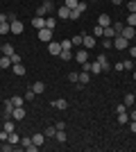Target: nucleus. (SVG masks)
<instances>
[{
  "instance_id": "obj_1",
  "label": "nucleus",
  "mask_w": 136,
  "mask_h": 152,
  "mask_svg": "<svg viewBox=\"0 0 136 152\" xmlns=\"http://www.w3.org/2000/svg\"><path fill=\"white\" fill-rule=\"evenodd\" d=\"M52 9H55V2L52 0H43L39 5V9H36V16H48V14H52Z\"/></svg>"
},
{
  "instance_id": "obj_2",
  "label": "nucleus",
  "mask_w": 136,
  "mask_h": 152,
  "mask_svg": "<svg viewBox=\"0 0 136 152\" xmlns=\"http://www.w3.org/2000/svg\"><path fill=\"white\" fill-rule=\"evenodd\" d=\"M113 48H116V50H127V48H129V39H125L123 34H116V37H113Z\"/></svg>"
},
{
  "instance_id": "obj_3",
  "label": "nucleus",
  "mask_w": 136,
  "mask_h": 152,
  "mask_svg": "<svg viewBox=\"0 0 136 152\" xmlns=\"http://www.w3.org/2000/svg\"><path fill=\"white\" fill-rule=\"evenodd\" d=\"M95 37H93V34H84V39H82V48H86V50H93V48H95Z\"/></svg>"
},
{
  "instance_id": "obj_4",
  "label": "nucleus",
  "mask_w": 136,
  "mask_h": 152,
  "mask_svg": "<svg viewBox=\"0 0 136 152\" xmlns=\"http://www.w3.org/2000/svg\"><path fill=\"white\" fill-rule=\"evenodd\" d=\"M23 30H25V25H23V23H20L18 18L9 20V32H12V34H20Z\"/></svg>"
},
{
  "instance_id": "obj_5",
  "label": "nucleus",
  "mask_w": 136,
  "mask_h": 152,
  "mask_svg": "<svg viewBox=\"0 0 136 152\" xmlns=\"http://www.w3.org/2000/svg\"><path fill=\"white\" fill-rule=\"evenodd\" d=\"M48 52L55 55V57H59V55H61V41H50V43H48Z\"/></svg>"
},
{
  "instance_id": "obj_6",
  "label": "nucleus",
  "mask_w": 136,
  "mask_h": 152,
  "mask_svg": "<svg viewBox=\"0 0 136 152\" xmlns=\"http://www.w3.org/2000/svg\"><path fill=\"white\" fill-rule=\"evenodd\" d=\"M39 39L43 41V43H50V41H52V30H48V27H41V30H39Z\"/></svg>"
},
{
  "instance_id": "obj_7",
  "label": "nucleus",
  "mask_w": 136,
  "mask_h": 152,
  "mask_svg": "<svg viewBox=\"0 0 136 152\" xmlns=\"http://www.w3.org/2000/svg\"><path fill=\"white\" fill-rule=\"evenodd\" d=\"M20 145L25 148L27 152H36V150H39V145H34L32 139H20Z\"/></svg>"
},
{
  "instance_id": "obj_8",
  "label": "nucleus",
  "mask_w": 136,
  "mask_h": 152,
  "mask_svg": "<svg viewBox=\"0 0 136 152\" xmlns=\"http://www.w3.org/2000/svg\"><path fill=\"white\" fill-rule=\"evenodd\" d=\"M120 34H123L125 39H129V41H132V39L136 37V27H132V25H125V27H123V32H120Z\"/></svg>"
},
{
  "instance_id": "obj_9",
  "label": "nucleus",
  "mask_w": 136,
  "mask_h": 152,
  "mask_svg": "<svg viewBox=\"0 0 136 152\" xmlns=\"http://www.w3.org/2000/svg\"><path fill=\"white\" fill-rule=\"evenodd\" d=\"M97 25L100 27H109L111 25V16L109 14H100V16H97Z\"/></svg>"
},
{
  "instance_id": "obj_10",
  "label": "nucleus",
  "mask_w": 136,
  "mask_h": 152,
  "mask_svg": "<svg viewBox=\"0 0 136 152\" xmlns=\"http://www.w3.org/2000/svg\"><path fill=\"white\" fill-rule=\"evenodd\" d=\"M75 59H77L79 64L89 61V50H86V48H82V50H77V52H75Z\"/></svg>"
},
{
  "instance_id": "obj_11",
  "label": "nucleus",
  "mask_w": 136,
  "mask_h": 152,
  "mask_svg": "<svg viewBox=\"0 0 136 152\" xmlns=\"http://www.w3.org/2000/svg\"><path fill=\"white\" fill-rule=\"evenodd\" d=\"M95 61H97V64H100V66L104 68V73L109 70V59H107V55H104V52H102V55H97V57H95Z\"/></svg>"
},
{
  "instance_id": "obj_12",
  "label": "nucleus",
  "mask_w": 136,
  "mask_h": 152,
  "mask_svg": "<svg viewBox=\"0 0 136 152\" xmlns=\"http://www.w3.org/2000/svg\"><path fill=\"white\" fill-rule=\"evenodd\" d=\"M57 16H59V18H64V20H68V18H71V9H68V7H59V9H57Z\"/></svg>"
},
{
  "instance_id": "obj_13",
  "label": "nucleus",
  "mask_w": 136,
  "mask_h": 152,
  "mask_svg": "<svg viewBox=\"0 0 136 152\" xmlns=\"http://www.w3.org/2000/svg\"><path fill=\"white\" fill-rule=\"evenodd\" d=\"M32 27H36V30L45 27V16H36V18H32Z\"/></svg>"
},
{
  "instance_id": "obj_14",
  "label": "nucleus",
  "mask_w": 136,
  "mask_h": 152,
  "mask_svg": "<svg viewBox=\"0 0 136 152\" xmlns=\"http://www.w3.org/2000/svg\"><path fill=\"white\" fill-rule=\"evenodd\" d=\"M52 107H55V109H61V111H66V109H68V102H66L64 98H59V100L52 102Z\"/></svg>"
},
{
  "instance_id": "obj_15",
  "label": "nucleus",
  "mask_w": 136,
  "mask_h": 152,
  "mask_svg": "<svg viewBox=\"0 0 136 152\" xmlns=\"http://www.w3.org/2000/svg\"><path fill=\"white\" fill-rule=\"evenodd\" d=\"M25 118V109L23 107H14V121H23Z\"/></svg>"
},
{
  "instance_id": "obj_16",
  "label": "nucleus",
  "mask_w": 136,
  "mask_h": 152,
  "mask_svg": "<svg viewBox=\"0 0 136 152\" xmlns=\"http://www.w3.org/2000/svg\"><path fill=\"white\" fill-rule=\"evenodd\" d=\"M30 86H32V91H34L36 95H41V93L45 91V84H43V82H34V84H30Z\"/></svg>"
},
{
  "instance_id": "obj_17",
  "label": "nucleus",
  "mask_w": 136,
  "mask_h": 152,
  "mask_svg": "<svg viewBox=\"0 0 136 152\" xmlns=\"http://www.w3.org/2000/svg\"><path fill=\"white\" fill-rule=\"evenodd\" d=\"M125 25L136 27V12H129V14H127V18H125Z\"/></svg>"
},
{
  "instance_id": "obj_18",
  "label": "nucleus",
  "mask_w": 136,
  "mask_h": 152,
  "mask_svg": "<svg viewBox=\"0 0 136 152\" xmlns=\"http://www.w3.org/2000/svg\"><path fill=\"white\" fill-rule=\"evenodd\" d=\"M100 73H104V68L97 61H93V64H91V75H100Z\"/></svg>"
},
{
  "instance_id": "obj_19",
  "label": "nucleus",
  "mask_w": 136,
  "mask_h": 152,
  "mask_svg": "<svg viewBox=\"0 0 136 152\" xmlns=\"http://www.w3.org/2000/svg\"><path fill=\"white\" fill-rule=\"evenodd\" d=\"M2 55H7V57L16 55V52H14V45L12 43H2Z\"/></svg>"
},
{
  "instance_id": "obj_20",
  "label": "nucleus",
  "mask_w": 136,
  "mask_h": 152,
  "mask_svg": "<svg viewBox=\"0 0 136 152\" xmlns=\"http://www.w3.org/2000/svg\"><path fill=\"white\" fill-rule=\"evenodd\" d=\"M43 141H45V134H43V132L32 136V143H34V145H43Z\"/></svg>"
},
{
  "instance_id": "obj_21",
  "label": "nucleus",
  "mask_w": 136,
  "mask_h": 152,
  "mask_svg": "<svg viewBox=\"0 0 136 152\" xmlns=\"http://www.w3.org/2000/svg\"><path fill=\"white\" fill-rule=\"evenodd\" d=\"M89 82H91V73L79 70V84H89Z\"/></svg>"
},
{
  "instance_id": "obj_22",
  "label": "nucleus",
  "mask_w": 136,
  "mask_h": 152,
  "mask_svg": "<svg viewBox=\"0 0 136 152\" xmlns=\"http://www.w3.org/2000/svg\"><path fill=\"white\" fill-rule=\"evenodd\" d=\"M123 102H125V107L129 109L132 104H134V102H136V95H134V93H127V95H125V100H123Z\"/></svg>"
},
{
  "instance_id": "obj_23",
  "label": "nucleus",
  "mask_w": 136,
  "mask_h": 152,
  "mask_svg": "<svg viewBox=\"0 0 136 152\" xmlns=\"http://www.w3.org/2000/svg\"><path fill=\"white\" fill-rule=\"evenodd\" d=\"M118 123H120V125H127V123H129V114H127V111H120V114H118Z\"/></svg>"
},
{
  "instance_id": "obj_24",
  "label": "nucleus",
  "mask_w": 136,
  "mask_h": 152,
  "mask_svg": "<svg viewBox=\"0 0 136 152\" xmlns=\"http://www.w3.org/2000/svg\"><path fill=\"white\" fill-rule=\"evenodd\" d=\"M9 66H12V57L2 55V57H0V68H9Z\"/></svg>"
},
{
  "instance_id": "obj_25",
  "label": "nucleus",
  "mask_w": 136,
  "mask_h": 152,
  "mask_svg": "<svg viewBox=\"0 0 136 152\" xmlns=\"http://www.w3.org/2000/svg\"><path fill=\"white\" fill-rule=\"evenodd\" d=\"M7 141H9V143H14V145H18L20 143V136L16 132H9V136H7Z\"/></svg>"
},
{
  "instance_id": "obj_26",
  "label": "nucleus",
  "mask_w": 136,
  "mask_h": 152,
  "mask_svg": "<svg viewBox=\"0 0 136 152\" xmlns=\"http://www.w3.org/2000/svg\"><path fill=\"white\" fill-rule=\"evenodd\" d=\"M102 37L104 39H113V37H116V30H113V27H104V32H102Z\"/></svg>"
},
{
  "instance_id": "obj_27",
  "label": "nucleus",
  "mask_w": 136,
  "mask_h": 152,
  "mask_svg": "<svg viewBox=\"0 0 136 152\" xmlns=\"http://www.w3.org/2000/svg\"><path fill=\"white\" fill-rule=\"evenodd\" d=\"M43 134H45V139H55V134H57V127H45Z\"/></svg>"
},
{
  "instance_id": "obj_28",
  "label": "nucleus",
  "mask_w": 136,
  "mask_h": 152,
  "mask_svg": "<svg viewBox=\"0 0 136 152\" xmlns=\"http://www.w3.org/2000/svg\"><path fill=\"white\" fill-rule=\"evenodd\" d=\"M23 102H25L23 95H14V98H12V104H14V107H23Z\"/></svg>"
},
{
  "instance_id": "obj_29",
  "label": "nucleus",
  "mask_w": 136,
  "mask_h": 152,
  "mask_svg": "<svg viewBox=\"0 0 136 152\" xmlns=\"http://www.w3.org/2000/svg\"><path fill=\"white\" fill-rule=\"evenodd\" d=\"M71 57H75V52H73V50H61V55H59V59H64V61H68Z\"/></svg>"
},
{
  "instance_id": "obj_30",
  "label": "nucleus",
  "mask_w": 136,
  "mask_h": 152,
  "mask_svg": "<svg viewBox=\"0 0 136 152\" xmlns=\"http://www.w3.org/2000/svg\"><path fill=\"white\" fill-rule=\"evenodd\" d=\"M14 75H25V66L23 64H14Z\"/></svg>"
},
{
  "instance_id": "obj_31",
  "label": "nucleus",
  "mask_w": 136,
  "mask_h": 152,
  "mask_svg": "<svg viewBox=\"0 0 136 152\" xmlns=\"http://www.w3.org/2000/svg\"><path fill=\"white\" fill-rule=\"evenodd\" d=\"M55 139H57L59 143H66V129H57V134H55Z\"/></svg>"
},
{
  "instance_id": "obj_32",
  "label": "nucleus",
  "mask_w": 136,
  "mask_h": 152,
  "mask_svg": "<svg viewBox=\"0 0 136 152\" xmlns=\"http://www.w3.org/2000/svg\"><path fill=\"white\" fill-rule=\"evenodd\" d=\"M45 27H48V30H55V27H57V18H45Z\"/></svg>"
},
{
  "instance_id": "obj_33",
  "label": "nucleus",
  "mask_w": 136,
  "mask_h": 152,
  "mask_svg": "<svg viewBox=\"0 0 136 152\" xmlns=\"http://www.w3.org/2000/svg\"><path fill=\"white\" fill-rule=\"evenodd\" d=\"M0 150H2V152H12V150H14V143H9V141H2Z\"/></svg>"
},
{
  "instance_id": "obj_34",
  "label": "nucleus",
  "mask_w": 136,
  "mask_h": 152,
  "mask_svg": "<svg viewBox=\"0 0 136 152\" xmlns=\"http://www.w3.org/2000/svg\"><path fill=\"white\" fill-rule=\"evenodd\" d=\"M64 5L68 7V9H77V5H79V0H64Z\"/></svg>"
},
{
  "instance_id": "obj_35",
  "label": "nucleus",
  "mask_w": 136,
  "mask_h": 152,
  "mask_svg": "<svg viewBox=\"0 0 136 152\" xmlns=\"http://www.w3.org/2000/svg\"><path fill=\"white\" fill-rule=\"evenodd\" d=\"M61 50H73V41L71 39H64V41H61Z\"/></svg>"
},
{
  "instance_id": "obj_36",
  "label": "nucleus",
  "mask_w": 136,
  "mask_h": 152,
  "mask_svg": "<svg viewBox=\"0 0 136 152\" xmlns=\"http://www.w3.org/2000/svg\"><path fill=\"white\" fill-rule=\"evenodd\" d=\"M111 27L116 30V34H120V32H123V27H125V23H120V20H116V23H111Z\"/></svg>"
},
{
  "instance_id": "obj_37",
  "label": "nucleus",
  "mask_w": 136,
  "mask_h": 152,
  "mask_svg": "<svg viewBox=\"0 0 136 152\" xmlns=\"http://www.w3.org/2000/svg\"><path fill=\"white\" fill-rule=\"evenodd\" d=\"M82 18V12H77V9H71V18L68 20H79Z\"/></svg>"
},
{
  "instance_id": "obj_38",
  "label": "nucleus",
  "mask_w": 136,
  "mask_h": 152,
  "mask_svg": "<svg viewBox=\"0 0 136 152\" xmlns=\"http://www.w3.org/2000/svg\"><path fill=\"white\" fill-rule=\"evenodd\" d=\"M23 98H25V100H34V98H36V93L32 91V86H30V89L25 91V95H23Z\"/></svg>"
},
{
  "instance_id": "obj_39",
  "label": "nucleus",
  "mask_w": 136,
  "mask_h": 152,
  "mask_svg": "<svg viewBox=\"0 0 136 152\" xmlns=\"http://www.w3.org/2000/svg\"><path fill=\"white\" fill-rule=\"evenodd\" d=\"M2 129H7V132H14V121H12V118H9V121H5Z\"/></svg>"
},
{
  "instance_id": "obj_40",
  "label": "nucleus",
  "mask_w": 136,
  "mask_h": 152,
  "mask_svg": "<svg viewBox=\"0 0 136 152\" xmlns=\"http://www.w3.org/2000/svg\"><path fill=\"white\" fill-rule=\"evenodd\" d=\"M123 70H132V66H134V64H132V59H123Z\"/></svg>"
},
{
  "instance_id": "obj_41",
  "label": "nucleus",
  "mask_w": 136,
  "mask_h": 152,
  "mask_svg": "<svg viewBox=\"0 0 136 152\" xmlns=\"http://www.w3.org/2000/svg\"><path fill=\"white\" fill-rule=\"evenodd\" d=\"M102 48H104V50L113 48V39H104V41H102Z\"/></svg>"
},
{
  "instance_id": "obj_42",
  "label": "nucleus",
  "mask_w": 136,
  "mask_h": 152,
  "mask_svg": "<svg viewBox=\"0 0 136 152\" xmlns=\"http://www.w3.org/2000/svg\"><path fill=\"white\" fill-rule=\"evenodd\" d=\"M68 82H79V73H71L68 70Z\"/></svg>"
},
{
  "instance_id": "obj_43",
  "label": "nucleus",
  "mask_w": 136,
  "mask_h": 152,
  "mask_svg": "<svg viewBox=\"0 0 136 152\" xmlns=\"http://www.w3.org/2000/svg\"><path fill=\"white\" fill-rule=\"evenodd\" d=\"M82 39H84V34H77V37H73V45H82Z\"/></svg>"
},
{
  "instance_id": "obj_44",
  "label": "nucleus",
  "mask_w": 136,
  "mask_h": 152,
  "mask_svg": "<svg viewBox=\"0 0 136 152\" xmlns=\"http://www.w3.org/2000/svg\"><path fill=\"white\" fill-rule=\"evenodd\" d=\"M0 34H9V23H0Z\"/></svg>"
},
{
  "instance_id": "obj_45",
  "label": "nucleus",
  "mask_w": 136,
  "mask_h": 152,
  "mask_svg": "<svg viewBox=\"0 0 136 152\" xmlns=\"http://www.w3.org/2000/svg\"><path fill=\"white\" fill-rule=\"evenodd\" d=\"M102 32H104V27L95 25V27H93V37H102Z\"/></svg>"
},
{
  "instance_id": "obj_46",
  "label": "nucleus",
  "mask_w": 136,
  "mask_h": 152,
  "mask_svg": "<svg viewBox=\"0 0 136 152\" xmlns=\"http://www.w3.org/2000/svg\"><path fill=\"white\" fill-rule=\"evenodd\" d=\"M127 12H136V0H129V2H127Z\"/></svg>"
},
{
  "instance_id": "obj_47",
  "label": "nucleus",
  "mask_w": 136,
  "mask_h": 152,
  "mask_svg": "<svg viewBox=\"0 0 136 152\" xmlns=\"http://www.w3.org/2000/svg\"><path fill=\"white\" fill-rule=\"evenodd\" d=\"M7 136H9V132H7V129H0V143L7 141Z\"/></svg>"
},
{
  "instance_id": "obj_48",
  "label": "nucleus",
  "mask_w": 136,
  "mask_h": 152,
  "mask_svg": "<svg viewBox=\"0 0 136 152\" xmlns=\"http://www.w3.org/2000/svg\"><path fill=\"white\" fill-rule=\"evenodd\" d=\"M127 50H129V57H134V59H136V45H134V43H132V45H129V48H127Z\"/></svg>"
},
{
  "instance_id": "obj_49",
  "label": "nucleus",
  "mask_w": 136,
  "mask_h": 152,
  "mask_svg": "<svg viewBox=\"0 0 136 152\" xmlns=\"http://www.w3.org/2000/svg\"><path fill=\"white\" fill-rule=\"evenodd\" d=\"M127 127H129V132L136 134V121H129V123H127Z\"/></svg>"
},
{
  "instance_id": "obj_50",
  "label": "nucleus",
  "mask_w": 136,
  "mask_h": 152,
  "mask_svg": "<svg viewBox=\"0 0 136 152\" xmlns=\"http://www.w3.org/2000/svg\"><path fill=\"white\" fill-rule=\"evenodd\" d=\"M77 12H82V14L86 12V2H82V0H79V5H77Z\"/></svg>"
},
{
  "instance_id": "obj_51",
  "label": "nucleus",
  "mask_w": 136,
  "mask_h": 152,
  "mask_svg": "<svg viewBox=\"0 0 136 152\" xmlns=\"http://www.w3.org/2000/svg\"><path fill=\"white\" fill-rule=\"evenodd\" d=\"M120 111H127V107H125V102H123V104H118V107H116V114H120Z\"/></svg>"
},
{
  "instance_id": "obj_52",
  "label": "nucleus",
  "mask_w": 136,
  "mask_h": 152,
  "mask_svg": "<svg viewBox=\"0 0 136 152\" xmlns=\"http://www.w3.org/2000/svg\"><path fill=\"white\" fill-rule=\"evenodd\" d=\"M0 23H9V16H7V14H0Z\"/></svg>"
},
{
  "instance_id": "obj_53",
  "label": "nucleus",
  "mask_w": 136,
  "mask_h": 152,
  "mask_svg": "<svg viewBox=\"0 0 136 152\" xmlns=\"http://www.w3.org/2000/svg\"><path fill=\"white\" fill-rule=\"evenodd\" d=\"M55 127H57V129H66V123H64V121H59Z\"/></svg>"
},
{
  "instance_id": "obj_54",
  "label": "nucleus",
  "mask_w": 136,
  "mask_h": 152,
  "mask_svg": "<svg viewBox=\"0 0 136 152\" xmlns=\"http://www.w3.org/2000/svg\"><path fill=\"white\" fill-rule=\"evenodd\" d=\"M129 121H136V109H132V111H129Z\"/></svg>"
},
{
  "instance_id": "obj_55",
  "label": "nucleus",
  "mask_w": 136,
  "mask_h": 152,
  "mask_svg": "<svg viewBox=\"0 0 136 152\" xmlns=\"http://www.w3.org/2000/svg\"><path fill=\"white\" fill-rule=\"evenodd\" d=\"M111 2H113L116 7H120V5H123V0H111Z\"/></svg>"
},
{
  "instance_id": "obj_56",
  "label": "nucleus",
  "mask_w": 136,
  "mask_h": 152,
  "mask_svg": "<svg viewBox=\"0 0 136 152\" xmlns=\"http://www.w3.org/2000/svg\"><path fill=\"white\" fill-rule=\"evenodd\" d=\"M134 82H136V70H134Z\"/></svg>"
},
{
  "instance_id": "obj_57",
  "label": "nucleus",
  "mask_w": 136,
  "mask_h": 152,
  "mask_svg": "<svg viewBox=\"0 0 136 152\" xmlns=\"http://www.w3.org/2000/svg\"><path fill=\"white\" fill-rule=\"evenodd\" d=\"M0 52H2V45H0Z\"/></svg>"
}]
</instances>
